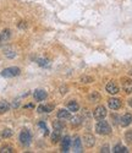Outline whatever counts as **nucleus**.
I'll use <instances>...</instances> for the list:
<instances>
[{
    "instance_id": "1",
    "label": "nucleus",
    "mask_w": 132,
    "mask_h": 153,
    "mask_svg": "<svg viewBox=\"0 0 132 153\" xmlns=\"http://www.w3.org/2000/svg\"><path fill=\"white\" fill-rule=\"evenodd\" d=\"M96 131L99 135H109L111 132V127L107 121L103 120V121H98V124L96 126Z\"/></svg>"
},
{
    "instance_id": "2",
    "label": "nucleus",
    "mask_w": 132,
    "mask_h": 153,
    "mask_svg": "<svg viewBox=\"0 0 132 153\" xmlns=\"http://www.w3.org/2000/svg\"><path fill=\"white\" fill-rule=\"evenodd\" d=\"M21 72V70L19 68H7V69H4L1 71V76L3 77H15V76H19Z\"/></svg>"
},
{
    "instance_id": "3",
    "label": "nucleus",
    "mask_w": 132,
    "mask_h": 153,
    "mask_svg": "<svg viewBox=\"0 0 132 153\" xmlns=\"http://www.w3.org/2000/svg\"><path fill=\"white\" fill-rule=\"evenodd\" d=\"M20 141H21V143H22L23 146H28V145L31 143L32 136H31V134H30L28 130H23V131L20 134Z\"/></svg>"
},
{
    "instance_id": "4",
    "label": "nucleus",
    "mask_w": 132,
    "mask_h": 153,
    "mask_svg": "<svg viewBox=\"0 0 132 153\" xmlns=\"http://www.w3.org/2000/svg\"><path fill=\"white\" fill-rule=\"evenodd\" d=\"M93 117L98 120H103L105 117H107V109H105V107H103V105L97 107L93 111Z\"/></svg>"
},
{
    "instance_id": "5",
    "label": "nucleus",
    "mask_w": 132,
    "mask_h": 153,
    "mask_svg": "<svg viewBox=\"0 0 132 153\" xmlns=\"http://www.w3.org/2000/svg\"><path fill=\"white\" fill-rule=\"evenodd\" d=\"M83 142L87 147H93L94 143H96V138L93 135H90V134H86L83 136Z\"/></svg>"
},
{
    "instance_id": "6",
    "label": "nucleus",
    "mask_w": 132,
    "mask_h": 153,
    "mask_svg": "<svg viewBox=\"0 0 132 153\" xmlns=\"http://www.w3.org/2000/svg\"><path fill=\"white\" fill-rule=\"evenodd\" d=\"M70 145H71V138H70V136H65V137L61 140V149H62V152H69Z\"/></svg>"
},
{
    "instance_id": "7",
    "label": "nucleus",
    "mask_w": 132,
    "mask_h": 153,
    "mask_svg": "<svg viewBox=\"0 0 132 153\" xmlns=\"http://www.w3.org/2000/svg\"><path fill=\"white\" fill-rule=\"evenodd\" d=\"M33 97H34V99L37 102H42V100H44L47 98V92L44 90H37V91H34Z\"/></svg>"
},
{
    "instance_id": "8",
    "label": "nucleus",
    "mask_w": 132,
    "mask_h": 153,
    "mask_svg": "<svg viewBox=\"0 0 132 153\" xmlns=\"http://www.w3.org/2000/svg\"><path fill=\"white\" fill-rule=\"evenodd\" d=\"M131 121H132V115H131L130 113H126L124 117L120 118V125H121L122 127L128 126V125L131 124Z\"/></svg>"
},
{
    "instance_id": "9",
    "label": "nucleus",
    "mask_w": 132,
    "mask_h": 153,
    "mask_svg": "<svg viewBox=\"0 0 132 153\" xmlns=\"http://www.w3.org/2000/svg\"><path fill=\"white\" fill-rule=\"evenodd\" d=\"M109 107H110V109H113V110L120 109V108H121V100L117 99V98H111V99H109Z\"/></svg>"
},
{
    "instance_id": "10",
    "label": "nucleus",
    "mask_w": 132,
    "mask_h": 153,
    "mask_svg": "<svg viewBox=\"0 0 132 153\" xmlns=\"http://www.w3.org/2000/svg\"><path fill=\"white\" fill-rule=\"evenodd\" d=\"M107 92L110 93V94H116L119 92V87H117V85L114 81H110L107 85Z\"/></svg>"
},
{
    "instance_id": "11",
    "label": "nucleus",
    "mask_w": 132,
    "mask_h": 153,
    "mask_svg": "<svg viewBox=\"0 0 132 153\" xmlns=\"http://www.w3.org/2000/svg\"><path fill=\"white\" fill-rule=\"evenodd\" d=\"M122 88L126 93H132V80L131 79H124L122 80Z\"/></svg>"
},
{
    "instance_id": "12",
    "label": "nucleus",
    "mask_w": 132,
    "mask_h": 153,
    "mask_svg": "<svg viewBox=\"0 0 132 153\" xmlns=\"http://www.w3.org/2000/svg\"><path fill=\"white\" fill-rule=\"evenodd\" d=\"M58 118L59 119H64V120H67V119H71V114L69 110L66 109H60L58 111Z\"/></svg>"
},
{
    "instance_id": "13",
    "label": "nucleus",
    "mask_w": 132,
    "mask_h": 153,
    "mask_svg": "<svg viewBox=\"0 0 132 153\" xmlns=\"http://www.w3.org/2000/svg\"><path fill=\"white\" fill-rule=\"evenodd\" d=\"M73 151L75 152H82V142L80 137H76L73 141Z\"/></svg>"
},
{
    "instance_id": "14",
    "label": "nucleus",
    "mask_w": 132,
    "mask_h": 153,
    "mask_svg": "<svg viewBox=\"0 0 132 153\" xmlns=\"http://www.w3.org/2000/svg\"><path fill=\"white\" fill-rule=\"evenodd\" d=\"M10 109V104L7 103L6 100H0V114L6 113Z\"/></svg>"
},
{
    "instance_id": "15",
    "label": "nucleus",
    "mask_w": 132,
    "mask_h": 153,
    "mask_svg": "<svg viewBox=\"0 0 132 153\" xmlns=\"http://www.w3.org/2000/svg\"><path fill=\"white\" fill-rule=\"evenodd\" d=\"M53 109H54V105H39L38 107L39 113H50Z\"/></svg>"
},
{
    "instance_id": "16",
    "label": "nucleus",
    "mask_w": 132,
    "mask_h": 153,
    "mask_svg": "<svg viewBox=\"0 0 132 153\" xmlns=\"http://www.w3.org/2000/svg\"><path fill=\"white\" fill-rule=\"evenodd\" d=\"M113 152L115 153H127V148L125 146H121V145H116L114 148H113Z\"/></svg>"
},
{
    "instance_id": "17",
    "label": "nucleus",
    "mask_w": 132,
    "mask_h": 153,
    "mask_svg": "<svg viewBox=\"0 0 132 153\" xmlns=\"http://www.w3.org/2000/svg\"><path fill=\"white\" fill-rule=\"evenodd\" d=\"M60 130H54V132L51 134V141L54 142V143H56V142H59L60 141Z\"/></svg>"
},
{
    "instance_id": "18",
    "label": "nucleus",
    "mask_w": 132,
    "mask_h": 153,
    "mask_svg": "<svg viewBox=\"0 0 132 153\" xmlns=\"http://www.w3.org/2000/svg\"><path fill=\"white\" fill-rule=\"evenodd\" d=\"M67 108L70 111H77L78 109H80V105H78L76 102H69V104H67Z\"/></svg>"
},
{
    "instance_id": "19",
    "label": "nucleus",
    "mask_w": 132,
    "mask_h": 153,
    "mask_svg": "<svg viewBox=\"0 0 132 153\" xmlns=\"http://www.w3.org/2000/svg\"><path fill=\"white\" fill-rule=\"evenodd\" d=\"M14 152V148L11 146H3L0 148V153H12Z\"/></svg>"
},
{
    "instance_id": "20",
    "label": "nucleus",
    "mask_w": 132,
    "mask_h": 153,
    "mask_svg": "<svg viewBox=\"0 0 132 153\" xmlns=\"http://www.w3.org/2000/svg\"><path fill=\"white\" fill-rule=\"evenodd\" d=\"M88 98H89V100H90V102H93V103H96V102H98V100H99V98H100V97H99V94H98L97 92H93L92 94H89V97H88Z\"/></svg>"
},
{
    "instance_id": "21",
    "label": "nucleus",
    "mask_w": 132,
    "mask_h": 153,
    "mask_svg": "<svg viewBox=\"0 0 132 153\" xmlns=\"http://www.w3.org/2000/svg\"><path fill=\"white\" fill-rule=\"evenodd\" d=\"M53 126H54V129H55V130H60V131L65 127V125H64L62 123H60V121H54Z\"/></svg>"
},
{
    "instance_id": "22",
    "label": "nucleus",
    "mask_w": 132,
    "mask_h": 153,
    "mask_svg": "<svg viewBox=\"0 0 132 153\" xmlns=\"http://www.w3.org/2000/svg\"><path fill=\"white\" fill-rule=\"evenodd\" d=\"M1 136H3L4 138H9V137H11V136H12V130H10V129H5V130L1 132Z\"/></svg>"
},
{
    "instance_id": "23",
    "label": "nucleus",
    "mask_w": 132,
    "mask_h": 153,
    "mask_svg": "<svg viewBox=\"0 0 132 153\" xmlns=\"http://www.w3.org/2000/svg\"><path fill=\"white\" fill-rule=\"evenodd\" d=\"M0 36H1V41H6V39H9V38H10V31L5 30Z\"/></svg>"
},
{
    "instance_id": "24",
    "label": "nucleus",
    "mask_w": 132,
    "mask_h": 153,
    "mask_svg": "<svg viewBox=\"0 0 132 153\" xmlns=\"http://www.w3.org/2000/svg\"><path fill=\"white\" fill-rule=\"evenodd\" d=\"M81 118L80 117H75V118H72V125L73 126H77V125H80L81 124Z\"/></svg>"
},
{
    "instance_id": "25",
    "label": "nucleus",
    "mask_w": 132,
    "mask_h": 153,
    "mask_svg": "<svg viewBox=\"0 0 132 153\" xmlns=\"http://www.w3.org/2000/svg\"><path fill=\"white\" fill-rule=\"evenodd\" d=\"M126 141L128 143H132V131H127L126 132Z\"/></svg>"
},
{
    "instance_id": "26",
    "label": "nucleus",
    "mask_w": 132,
    "mask_h": 153,
    "mask_svg": "<svg viewBox=\"0 0 132 153\" xmlns=\"http://www.w3.org/2000/svg\"><path fill=\"white\" fill-rule=\"evenodd\" d=\"M38 125H39V127H42V129H43L44 135H48V134H49V132H48V129H47V126H45V124H44L43 121H41V123H39Z\"/></svg>"
},
{
    "instance_id": "27",
    "label": "nucleus",
    "mask_w": 132,
    "mask_h": 153,
    "mask_svg": "<svg viewBox=\"0 0 132 153\" xmlns=\"http://www.w3.org/2000/svg\"><path fill=\"white\" fill-rule=\"evenodd\" d=\"M38 64L41 66H47L48 65V60H45V59H39L38 60Z\"/></svg>"
},
{
    "instance_id": "28",
    "label": "nucleus",
    "mask_w": 132,
    "mask_h": 153,
    "mask_svg": "<svg viewBox=\"0 0 132 153\" xmlns=\"http://www.w3.org/2000/svg\"><path fill=\"white\" fill-rule=\"evenodd\" d=\"M100 152H104V153L110 152V151H109V146H108V145H105L104 147H102V151H100Z\"/></svg>"
},
{
    "instance_id": "29",
    "label": "nucleus",
    "mask_w": 132,
    "mask_h": 153,
    "mask_svg": "<svg viewBox=\"0 0 132 153\" xmlns=\"http://www.w3.org/2000/svg\"><path fill=\"white\" fill-rule=\"evenodd\" d=\"M26 27H27L26 22H20V23H19V28H26Z\"/></svg>"
},
{
    "instance_id": "30",
    "label": "nucleus",
    "mask_w": 132,
    "mask_h": 153,
    "mask_svg": "<svg viewBox=\"0 0 132 153\" xmlns=\"http://www.w3.org/2000/svg\"><path fill=\"white\" fill-rule=\"evenodd\" d=\"M128 104H130V107H132V99H131V100L128 102Z\"/></svg>"
},
{
    "instance_id": "31",
    "label": "nucleus",
    "mask_w": 132,
    "mask_h": 153,
    "mask_svg": "<svg viewBox=\"0 0 132 153\" xmlns=\"http://www.w3.org/2000/svg\"><path fill=\"white\" fill-rule=\"evenodd\" d=\"M130 74H131V75H132V70H131V71H130Z\"/></svg>"
},
{
    "instance_id": "32",
    "label": "nucleus",
    "mask_w": 132,
    "mask_h": 153,
    "mask_svg": "<svg viewBox=\"0 0 132 153\" xmlns=\"http://www.w3.org/2000/svg\"><path fill=\"white\" fill-rule=\"evenodd\" d=\"M0 41H1V36H0Z\"/></svg>"
}]
</instances>
